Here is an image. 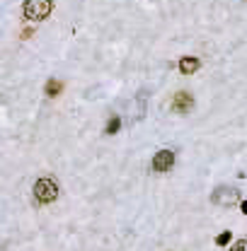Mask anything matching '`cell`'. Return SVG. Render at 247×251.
<instances>
[{
    "instance_id": "6da1fadb",
    "label": "cell",
    "mask_w": 247,
    "mask_h": 251,
    "mask_svg": "<svg viewBox=\"0 0 247 251\" xmlns=\"http://www.w3.org/2000/svg\"><path fill=\"white\" fill-rule=\"evenodd\" d=\"M32 191H34V201H36L39 206L53 203V201L58 198V184H56V179H51V177L36 179V184H34Z\"/></svg>"
},
{
    "instance_id": "7a4b0ae2",
    "label": "cell",
    "mask_w": 247,
    "mask_h": 251,
    "mask_svg": "<svg viewBox=\"0 0 247 251\" xmlns=\"http://www.w3.org/2000/svg\"><path fill=\"white\" fill-rule=\"evenodd\" d=\"M51 7L53 2L51 0H24L22 5V12H24V19L29 22H41L51 15Z\"/></svg>"
},
{
    "instance_id": "3957f363",
    "label": "cell",
    "mask_w": 247,
    "mask_h": 251,
    "mask_svg": "<svg viewBox=\"0 0 247 251\" xmlns=\"http://www.w3.org/2000/svg\"><path fill=\"white\" fill-rule=\"evenodd\" d=\"M211 203H218V206H238L243 203L240 201V189H231V186H221L211 193Z\"/></svg>"
},
{
    "instance_id": "277c9868",
    "label": "cell",
    "mask_w": 247,
    "mask_h": 251,
    "mask_svg": "<svg viewBox=\"0 0 247 251\" xmlns=\"http://www.w3.org/2000/svg\"><path fill=\"white\" fill-rule=\"evenodd\" d=\"M172 164H175V152L172 150H158L153 155V162H150L153 172H170Z\"/></svg>"
},
{
    "instance_id": "5b68a950",
    "label": "cell",
    "mask_w": 247,
    "mask_h": 251,
    "mask_svg": "<svg viewBox=\"0 0 247 251\" xmlns=\"http://www.w3.org/2000/svg\"><path fill=\"white\" fill-rule=\"evenodd\" d=\"M192 106H194V97L189 94V92H177L175 97H172V111H177V114H189L192 111Z\"/></svg>"
},
{
    "instance_id": "8992f818",
    "label": "cell",
    "mask_w": 247,
    "mask_h": 251,
    "mask_svg": "<svg viewBox=\"0 0 247 251\" xmlns=\"http://www.w3.org/2000/svg\"><path fill=\"white\" fill-rule=\"evenodd\" d=\"M199 65H201V60H199L197 56H184V58H180V73H182V75H194V73L199 70Z\"/></svg>"
},
{
    "instance_id": "52a82bcc",
    "label": "cell",
    "mask_w": 247,
    "mask_h": 251,
    "mask_svg": "<svg viewBox=\"0 0 247 251\" xmlns=\"http://www.w3.org/2000/svg\"><path fill=\"white\" fill-rule=\"evenodd\" d=\"M63 80H58V77H49L46 80V85H44V94L49 97V99H56L61 92H63Z\"/></svg>"
},
{
    "instance_id": "ba28073f",
    "label": "cell",
    "mask_w": 247,
    "mask_h": 251,
    "mask_svg": "<svg viewBox=\"0 0 247 251\" xmlns=\"http://www.w3.org/2000/svg\"><path fill=\"white\" fill-rule=\"evenodd\" d=\"M119 128H121V116H116V114H114V116L109 118V123H107L104 133H107V135H114V133H119Z\"/></svg>"
},
{
    "instance_id": "9c48e42d",
    "label": "cell",
    "mask_w": 247,
    "mask_h": 251,
    "mask_svg": "<svg viewBox=\"0 0 247 251\" xmlns=\"http://www.w3.org/2000/svg\"><path fill=\"white\" fill-rule=\"evenodd\" d=\"M231 242H233V235H231V232H221V235L216 237V244H218V247H226V244H231Z\"/></svg>"
},
{
    "instance_id": "30bf717a",
    "label": "cell",
    "mask_w": 247,
    "mask_h": 251,
    "mask_svg": "<svg viewBox=\"0 0 247 251\" xmlns=\"http://www.w3.org/2000/svg\"><path fill=\"white\" fill-rule=\"evenodd\" d=\"M231 251H247V239H238V242L231 247Z\"/></svg>"
},
{
    "instance_id": "8fae6325",
    "label": "cell",
    "mask_w": 247,
    "mask_h": 251,
    "mask_svg": "<svg viewBox=\"0 0 247 251\" xmlns=\"http://www.w3.org/2000/svg\"><path fill=\"white\" fill-rule=\"evenodd\" d=\"M32 34H34V29H24V31H22V39H29Z\"/></svg>"
},
{
    "instance_id": "7c38bea8",
    "label": "cell",
    "mask_w": 247,
    "mask_h": 251,
    "mask_svg": "<svg viewBox=\"0 0 247 251\" xmlns=\"http://www.w3.org/2000/svg\"><path fill=\"white\" fill-rule=\"evenodd\" d=\"M240 210H243V213L247 215V201H243V203H240Z\"/></svg>"
}]
</instances>
